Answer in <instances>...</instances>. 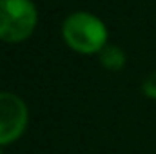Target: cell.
<instances>
[{"label": "cell", "mask_w": 156, "mask_h": 154, "mask_svg": "<svg viewBox=\"0 0 156 154\" xmlns=\"http://www.w3.org/2000/svg\"><path fill=\"white\" fill-rule=\"evenodd\" d=\"M37 7L31 0H0V40L16 44L37 27Z\"/></svg>", "instance_id": "7a4b0ae2"}, {"label": "cell", "mask_w": 156, "mask_h": 154, "mask_svg": "<svg viewBox=\"0 0 156 154\" xmlns=\"http://www.w3.org/2000/svg\"><path fill=\"white\" fill-rule=\"evenodd\" d=\"M100 62L105 69L109 71H118L123 67L125 64V53L116 47V45H105L102 51H100Z\"/></svg>", "instance_id": "277c9868"}, {"label": "cell", "mask_w": 156, "mask_h": 154, "mask_svg": "<svg viewBox=\"0 0 156 154\" xmlns=\"http://www.w3.org/2000/svg\"><path fill=\"white\" fill-rule=\"evenodd\" d=\"M142 89H144L145 96L154 98V100H156V73H153V75H149V76L145 78V82H144Z\"/></svg>", "instance_id": "5b68a950"}, {"label": "cell", "mask_w": 156, "mask_h": 154, "mask_svg": "<svg viewBox=\"0 0 156 154\" xmlns=\"http://www.w3.org/2000/svg\"><path fill=\"white\" fill-rule=\"evenodd\" d=\"M27 127V107L13 93H0V147L18 140Z\"/></svg>", "instance_id": "3957f363"}, {"label": "cell", "mask_w": 156, "mask_h": 154, "mask_svg": "<svg viewBox=\"0 0 156 154\" xmlns=\"http://www.w3.org/2000/svg\"><path fill=\"white\" fill-rule=\"evenodd\" d=\"M0 154H4V151H2V147H0Z\"/></svg>", "instance_id": "8992f818"}, {"label": "cell", "mask_w": 156, "mask_h": 154, "mask_svg": "<svg viewBox=\"0 0 156 154\" xmlns=\"http://www.w3.org/2000/svg\"><path fill=\"white\" fill-rule=\"evenodd\" d=\"M64 40L71 49L83 54L100 53L107 45L105 24L91 13H75L62 26Z\"/></svg>", "instance_id": "6da1fadb"}]
</instances>
